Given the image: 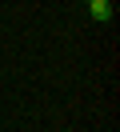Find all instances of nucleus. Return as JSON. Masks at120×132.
<instances>
[{
	"label": "nucleus",
	"mask_w": 120,
	"mask_h": 132,
	"mask_svg": "<svg viewBox=\"0 0 120 132\" xmlns=\"http://www.w3.org/2000/svg\"><path fill=\"white\" fill-rule=\"evenodd\" d=\"M88 12H92V20H112V0H92Z\"/></svg>",
	"instance_id": "nucleus-1"
},
{
	"label": "nucleus",
	"mask_w": 120,
	"mask_h": 132,
	"mask_svg": "<svg viewBox=\"0 0 120 132\" xmlns=\"http://www.w3.org/2000/svg\"><path fill=\"white\" fill-rule=\"evenodd\" d=\"M84 4H92V0H84Z\"/></svg>",
	"instance_id": "nucleus-2"
}]
</instances>
